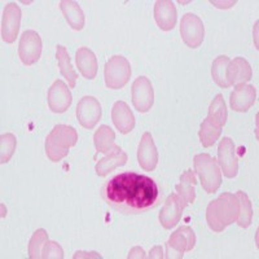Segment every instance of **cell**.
<instances>
[{
	"mask_svg": "<svg viewBox=\"0 0 259 259\" xmlns=\"http://www.w3.org/2000/svg\"><path fill=\"white\" fill-rule=\"evenodd\" d=\"M194 172L200 177L201 186L206 193H215L222 184V171L218 161L210 154H197L193 159Z\"/></svg>",
	"mask_w": 259,
	"mask_h": 259,
	"instance_id": "cell-4",
	"label": "cell"
},
{
	"mask_svg": "<svg viewBox=\"0 0 259 259\" xmlns=\"http://www.w3.org/2000/svg\"><path fill=\"white\" fill-rule=\"evenodd\" d=\"M218 163L226 178H235L239 172V159L236 157L235 143L231 138H223L218 147Z\"/></svg>",
	"mask_w": 259,
	"mask_h": 259,
	"instance_id": "cell-10",
	"label": "cell"
},
{
	"mask_svg": "<svg viewBox=\"0 0 259 259\" xmlns=\"http://www.w3.org/2000/svg\"><path fill=\"white\" fill-rule=\"evenodd\" d=\"M128 258H147V255H145V251L143 250L142 247L139 246H135L133 247L131 250H130L128 253Z\"/></svg>",
	"mask_w": 259,
	"mask_h": 259,
	"instance_id": "cell-33",
	"label": "cell"
},
{
	"mask_svg": "<svg viewBox=\"0 0 259 259\" xmlns=\"http://www.w3.org/2000/svg\"><path fill=\"white\" fill-rule=\"evenodd\" d=\"M73 258H101V255L95 253V251H91V253H87V251H77V253L74 254Z\"/></svg>",
	"mask_w": 259,
	"mask_h": 259,
	"instance_id": "cell-34",
	"label": "cell"
},
{
	"mask_svg": "<svg viewBox=\"0 0 259 259\" xmlns=\"http://www.w3.org/2000/svg\"><path fill=\"white\" fill-rule=\"evenodd\" d=\"M127 162V154L123 149L118 148L117 150L112 152V153L106 154L104 158L99 159V162L96 163V174L99 177H106V175L112 172L113 170L118 167H122V166L126 165Z\"/></svg>",
	"mask_w": 259,
	"mask_h": 259,
	"instance_id": "cell-21",
	"label": "cell"
},
{
	"mask_svg": "<svg viewBox=\"0 0 259 259\" xmlns=\"http://www.w3.org/2000/svg\"><path fill=\"white\" fill-rule=\"evenodd\" d=\"M133 104L138 112L147 113L154 103L153 85L147 77H138L133 83Z\"/></svg>",
	"mask_w": 259,
	"mask_h": 259,
	"instance_id": "cell-9",
	"label": "cell"
},
{
	"mask_svg": "<svg viewBox=\"0 0 259 259\" xmlns=\"http://www.w3.org/2000/svg\"><path fill=\"white\" fill-rule=\"evenodd\" d=\"M21 9L16 3H8L4 8L2 17V39L11 45L16 40L20 31L21 24Z\"/></svg>",
	"mask_w": 259,
	"mask_h": 259,
	"instance_id": "cell-12",
	"label": "cell"
},
{
	"mask_svg": "<svg viewBox=\"0 0 259 259\" xmlns=\"http://www.w3.org/2000/svg\"><path fill=\"white\" fill-rule=\"evenodd\" d=\"M43 43L38 32L34 30H26L21 35L20 45H18V56L22 64L26 66L36 64L40 59Z\"/></svg>",
	"mask_w": 259,
	"mask_h": 259,
	"instance_id": "cell-8",
	"label": "cell"
},
{
	"mask_svg": "<svg viewBox=\"0 0 259 259\" xmlns=\"http://www.w3.org/2000/svg\"><path fill=\"white\" fill-rule=\"evenodd\" d=\"M115 134L109 126L103 124L99 127L94 135V144L96 148L97 153L109 154L114 150H117L118 145H115Z\"/></svg>",
	"mask_w": 259,
	"mask_h": 259,
	"instance_id": "cell-22",
	"label": "cell"
},
{
	"mask_svg": "<svg viewBox=\"0 0 259 259\" xmlns=\"http://www.w3.org/2000/svg\"><path fill=\"white\" fill-rule=\"evenodd\" d=\"M196 184H197V179H196V172L192 170H187L184 174L180 177V182L177 186V194L183 200V202L187 205L194 202L196 198Z\"/></svg>",
	"mask_w": 259,
	"mask_h": 259,
	"instance_id": "cell-24",
	"label": "cell"
},
{
	"mask_svg": "<svg viewBox=\"0 0 259 259\" xmlns=\"http://www.w3.org/2000/svg\"><path fill=\"white\" fill-rule=\"evenodd\" d=\"M77 68L85 79H95L97 74V60L95 53L87 47H80L75 53Z\"/></svg>",
	"mask_w": 259,
	"mask_h": 259,
	"instance_id": "cell-20",
	"label": "cell"
},
{
	"mask_svg": "<svg viewBox=\"0 0 259 259\" xmlns=\"http://www.w3.org/2000/svg\"><path fill=\"white\" fill-rule=\"evenodd\" d=\"M17 147V140L13 134H3L0 138V162L7 163L12 158Z\"/></svg>",
	"mask_w": 259,
	"mask_h": 259,
	"instance_id": "cell-31",
	"label": "cell"
},
{
	"mask_svg": "<svg viewBox=\"0 0 259 259\" xmlns=\"http://www.w3.org/2000/svg\"><path fill=\"white\" fill-rule=\"evenodd\" d=\"M104 77L108 89H123L131 77V65L128 60L123 56H113L105 64Z\"/></svg>",
	"mask_w": 259,
	"mask_h": 259,
	"instance_id": "cell-5",
	"label": "cell"
},
{
	"mask_svg": "<svg viewBox=\"0 0 259 259\" xmlns=\"http://www.w3.org/2000/svg\"><path fill=\"white\" fill-rule=\"evenodd\" d=\"M60 9L71 29L79 31L84 27V13L79 4L70 0H62L60 2Z\"/></svg>",
	"mask_w": 259,
	"mask_h": 259,
	"instance_id": "cell-23",
	"label": "cell"
},
{
	"mask_svg": "<svg viewBox=\"0 0 259 259\" xmlns=\"http://www.w3.org/2000/svg\"><path fill=\"white\" fill-rule=\"evenodd\" d=\"M48 241V233L47 231L40 228L36 230L30 239L29 242V256L31 259H38L41 258V250L45 246L46 242Z\"/></svg>",
	"mask_w": 259,
	"mask_h": 259,
	"instance_id": "cell-30",
	"label": "cell"
},
{
	"mask_svg": "<svg viewBox=\"0 0 259 259\" xmlns=\"http://www.w3.org/2000/svg\"><path fill=\"white\" fill-rule=\"evenodd\" d=\"M41 258L62 259L64 258V250H62V247L56 241H50L48 240L45 244V246H43V250H41Z\"/></svg>",
	"mask_w": 259,
	"mask_h": 259,
	"instance_id": "cell-32",
	"label": "cell"
},
{
	"mask_svg": "<svg viewBox=\"0 0 259 259\" xmlns=\"http://www.w3.org/2000/svg\"><path fill=\"white\" fill-rule=\"evenodd\" d=\"M251 75H253V71H251L250 65L244 57H236L228 65L227 78H228V82L231 85L245 84L251 79Z\"/></svg>",
	"mask_w": 259,
	"mask_h": 259,
	"instance_id": "cell-19",
	"label": "cell"
},
{
	"mask_svg": "<svg viewBox=\"0 0 259 259\" xmlns=\"http://www.w3.org/2000/svg\"><path fill=\"white\" fill-rule=\"evenodd\" d=\"M186 207V203L177 193H171L165 201V205L162 207L158 215V221L165 230L174 228L182 219L183 210Z\"/></svg>",
	"mask_w": 259,
	"mask_h": 259,
	"instance_id": "cell-13",
	"label": "cell"
},
{
	"mask_svg": "<svg viewBox=\"0 0 259 259\" xmlns=\"http://www.w3.org/2000/svg\"><path fill=\"white\" fill-rule=\"evenodd\" d=\"M78 134L75 128L66 124H56L46 139V154L52 162H60L69 154V149L75 147Z\"/></svg>",
	"mask_w": 259,
	"mask_h": 259,
	"instance_id": "cell-3",
	"label": "cell"
},
{
	"mask_svg": "<svg viewBox=\"0 0 259 259\" xmlns=\"http://www.w3.org/2000/svg\"><path fill=\"white\" fill-rule=\"evenodd\" d=\"M180 35L189 48L200 47L205 38V26L202 20L194 13H186L180 22Z\"/></svg>",
	"mask_w": 259,
	"mask_h": 259,
	"instance_id": "cell-7",
	"label": "cell"
},
{
	"mask_svg": "<svg viewBox=\"0 0 259 259\" xmlns=\"http://www.w3.org/2000/svg\"><path fill=\"white\" fill-rule=\"evenodd\" d=\"M211 4H214V6L218 7V8H230V7L235 6L236 2H228V3H222V2H211Z\"/></svg>",
	"mask_w": 259,
	"mask_h": 259,
	"instance_id": "cell-36",
	"label": "cell"
},
{
	"mask_svg": "<svg viewBox=\"0 0 259 259\" xmlns=\"http://www.w3.org/2000/svg\"><path fill=\"white\" fill-rule=\"evenodd\" d=\"M149 258H165L163 255V251H162V247L161 246H154L149 253Z\"/></svg>",
	"mask_w": 259,
	"mask_h": 259,
	"instance_id": "cell-35",
	"label": "cell"
},
{
	"mask_svg": "<svg viewBox=\"0 0 259 259\" xmlns=\"http://www.w3.org/2000/svg\"><path fill=\"white\" fill-rule=\"evenodd\" d=\"M177 8L172 2L168 0H158L154 4V20L157 26L163 31H170L177 24Z\"/></svg>",
	"mask_w": 259,
	"mask_h": 259,
	"instance_id": "cell-17",
	"label": "cell"
},
{
	"mask_svg": "<svg viewBox=\"0 0 259 259\" xmlns=\"http://www.w3.org/2000/svg\"><path fill=\"white\" fill-rule=\"evenodd\" d=\"M101 197L112 209L127 215H138L158 205L157 183L147 175L122 172L101 187Z\"/></svg>",
	"mask_w": 259,
	"mask_h": 259,
	"instance_id": "cell-1",
	"label": "cell"
},
{
	"mask_svg": "<svg viewBox=\"0 0 259 259\" xmlns=\"http://www.w3.org/2000/svg\"><path fill=\"white\" fill-rule=\"evenodd\" d=\"M222 127L217 126L215 123H212L209 118H206L205 121L202 122L200 128V142L202 144V147L210 148L215 144V142L218 140L219 136L222 134Z\"/></svg>",
	"mask_w": 259,
	"mask_h": 259,
	"instance_id": "cell-27",
	"label": "cell"
},
{
	"mask_svg": "<svg viewBox=\"0 0 259 259\" xmlns=\"http://www.w3.org/2000/svg\"><path fill=\"white\" fill-rule=\"evenodd\" d=\"M138 162L140 167L145 171H153L158 163V152L154 145L153 138L149 133L142 136L138 148Z\"/></svg>",
	"mask_w": 259,
	"mask_h": 259,
	"instance_id": "cell-15",
	"label": "cell"
},
{
	"mask_svg": "<svg viewBox=\"0 0 259 259\" xmlns=\"http://www.w3.org/2000/svg\"><path fill=\"white\" fill-rule=\"evenodd\" d=\"M240 202L236 194L223 193L219 198L211 201L206 209L207 226L214 232H223L226 227L237 221Z\"/></svg>",
	"mask_w": 259,
	"mask_h": 259,
	"instance_id": "cell-2",
	"label": "cell"
},
{
	"mask_svg": "<svg viewBox=\"0 0 259 259\" xmlns=\"http://www.w3.org/2000/svg\"><path fill=\"white\" fill-rule=\"evenodd\" d=\"M73 96L66 83L61 79L53 82L48 90V106L53 113H64L70 108Z\"/></svg>",
	"mask_w": 259,
	"mask_h": 259,
	"instance_id": "cell-14",
	"label": "cell"
},
{
	"mask_svg": "<svg viewBox=\"0 0 259 259\" xmlns=\"http://www.w3.org/2000/svg\"><path fill=\"white\" fill-rule=\"evenodd\" d=\"M256 100V90L251 84H239L231 94V108L235 112L244 113L250 109Z\"/></svg>",
	"mask_w": 259,
	"mask_h": 259,
	"instance_id": "cell-16",
	"label": "cell"
},
{
	"mask_svg": "<svg viewBox=\"0 0 259 259\" xmlns=\"http://www.w3.org/2000/svg\"><path fill=\"white\" fill-rule=\"evenodd\" d=\"M112 119L121 134L131 133L135 127V117L124 101H117L113 105Z\"/></svg>",
	"mask_w": 259,
	"mask_h": 259,
	"instance_id": "cell-18",
	"label": "cell"
},
{
	"mask_svg": "<svg viewBox=\"0 0 259 259\" xmlns=\"http://www.w3.org/2000/svg\"><path fill=\"white\" fill-rule=\"evenodd\" d=\"M231 60L227 56H219L214 60L211 66V75L212 79L219 87L222 89H230L231 84L227 78V73H228V65H230Z\"/></svg>",
	"mask_w": 259,
	"mask_h": 259,
	"instance_id": "cell-26",
	"label": "cell"
},
{
	"mask_svg": "<svg viewBox=\"0 0 259 259\" xmlns=\"http://www.w3.org/2000/svg\"><path fill=\"white\" fill-rule=\"evenodd\" d=\"M227 106L226 103H224V99L222 95H217L214 100L211 101L209 108V118L212 123H215L217 126L223 127L227 122Z\"/></svg>",
	"mask_w": 259,
	"mask_h": 259,
	"instance_id": "cell-28",
	"label": "cell"
},
{
	"mask_svg": "<svg viewBox=\"0 0 259 259\" xmlns=\"http://www.w3.org/2000/svg\"><path fill=\"white\" fill-rule=\"evenodd\" d=\"M56 57L57 62H59L60 73L64 78H66L69 83V87L74 89L75 87V83H77V71L74 70L73 65H71L70 57H69V53L66 51V48L64 46H57L56 47Z\"/></svg>",
	"mask_w": 259,
	"mask_h": 259,
	"instance_id": "cell-25",
	"label": "cell"
},
{
	"mask_svg": "<svg viewBox=\"0 0 259 259\" xmlns=\"http://www.w3.org/2000/svg\"><path fill=\"white\" fill-rule=\"evenodd\" d=\"M240 202V211L239 217H237V224L241 228H247L251 224V219H253V207H251V202L246 193L242 191H239L236 193Z\"/></svg>",
	"mask_w": 259,
	"mask_h": 259,
	"instance_id": "cell-29",
	"label": "cell"
},
{
	"mask_svg": "<svg viewBox=\"0 0 259 259\" xmlns=\"http://www.w3.org/2000/svg\"><path fill=\"white\" fill-rule=\"evenodd\" d=\"M75 114H77L80 126L87 130H92L101 118L100 103L92 96L82 97L77 105Z\"/></svg>",
	"mask_w": 259,
	"mask_h": 259,
	"instance_id": "cell-11",
	"label": "cell"
},
{
	"mask_svg": "<svg viewBox=\"0 0 259 259\" xmlns=\"http://www.w3.org/2000/svg\"><path fill=\"white\" fill-rule=\"evenodd\" d=\"M196 245V235L188 226H182L166 242L165 258H183L186 251H192Z\"/></svg>",
	"mask_w": 259,
	"mask_h": 259,
	"instance_id": "cell-6",
	"label": "cell"
}]
</instances>
